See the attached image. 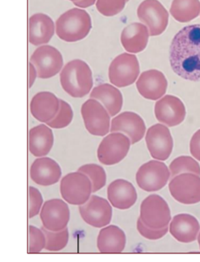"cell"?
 I'll use <instances>...</instances> for the list:
<instances>
[{"label": "cell", "mask_w": 200, "mask_h": 262, "mask_svg": "<svg viewBox=\"0 0 200 262\" xmlns=\"http://www.w3.org/2000/svg\"><path fill=\"white\" fill-rule=\"evenodd\" d=\"M169 59L179 76L200 81V24L185 27L176 34L170 46Z\"/></svg>", "instance_id": "obj_1"}, {"label": "cell", "mask_w": 200, "mask_h": 262, "mask_svg": "<svg viewBox=\"0 0 200 262\" xmlns=\"http://www.w3.org/2000/svg\"><path fill=\"white\" fill-rule=\"evenodd\" d=\"M61 86L74 98H82L93 87L92 72L85 61L75 59L65 66L60 74Z\"/></svg>", "instance_id": "obj_2"}, {"label": "cell", "mask_w": 200, "mask_h": 262, "mask_svg": "<svg viewBox=\"0 0 200 262\" xmlns=\"http://www.w3.org/2000/svg\"><path fill=\"white\" fill-rule=\"evenodd\" d=\"M91 29V20L88 12L73 8L61 15L56 22V33L61 39L76 42L84 39Z\"/></svg>", "instance_id": "obj_3"}, {"label": "cell", "mask_w": 200, "mask_h": 262, "mask_svg": "<svg viewBox=\"0 0 200 262\" xmlns=\"http://www.w3.org/2000/svg\"><path fill=\"white\" fill-rule=\"evenodd\" d=\"M61 196L71 205L81 206L91 197L92 184L86 174L78 171L70 172L61 181Z\"/></svg>", "instance_id": "obj_4"}, {"label": "cell", "mask_w": 200, "mask_h": 262, "mask_svg": "<svg viewBox=\"0 0 200 262\" xmlns=\"http://www.w3.org/2000/svg\"><path fill=\"white\" fill-rule=\"evenodd\" d=\"M139 218L144 225L151 229H164L168 227L171 221V210L162 197L152 194L142 201Z\"/></svg>", "instance_id": "obj_5"}, {"label": "cell", "mask_w": 200, "mask_h": 262, "mask_svg": "<svg viewBox=\"0 0 200 262\" xmlns=\"http://www.w3.org/2000/svg\"><path fill=\"white\" fill-rule=\"evenodd\" d=\"M171 172L163 162L153 160L144 163L136 174L137 185L142 190L153 192L161 190L169 182Z\"/></svg>", "instance_id": "obj_6"}, {"label": "cell", "mask_w": 200, "mask_h": 262, "mask_svg": "<svg viewBox=\"0 0 200 262\" xmlns=\"http://www.w3.org/2000/svg\"><path fill=\"white\" fill-rule=\"evenodd\" d=\"M131 140L121 132H112L102 140L97 148V158L103 165H114L120 163L129 152Z\"/></svg>", "instance_id": "obj_7"}, {"label": "cell", "mask_w": 200, "mask_h": 262, "mask_svg": "<svg viewBox=\"0 0 200 262\" xmlns=\"http://www.w3.org/2000/svg\"><path fill=\"white\" fill-rule=\"evenodd\" d=\"M140 73V66L135 55L124 53L112 61L109 68L110 82L119 88L133 84Z\"/></svg>", "instance_id": "obj_8"}, {"label": "cell", "mask_w": 200, "mask_h": 262, "mask_svg": "<svg viewBox=\"0 0 200 262\" xmlns=\"http://www.w3.org/2000/svg\"><path fill=\"white\" fill-rule=\"evenodd\" d=\"M137 15L152 37L161 35L169 23V12L158 0H144L138 6Z\"/></svg>", "instance_id": "obj_9"}, {"label": "cell", "mask_w": 200, "mask_h": 262, "mask_svg": "<svg viewBox=\"0 0 200 262\" xmlns=\"http://www.w3.org/2000/svg\"><path fill=\"white\" fill-rule=\"evenodd\" d=\"M171 196L181 204L192 205L200 202V176L183 173L172 178L169 184Z\"/></svg>", "instance_id": "obj_10"}, {"label": "cell", "mask_w": 200, "mask_h": 262, "mask_svg": "<svg viewBox=\"0 0 200 262\" xmlns=\"http://www.w3.org/2000/svg\"><path fill=\"white\" fill-rule=\"evenodd\" d=\"M81 112L85 126L91 135L104 136L110 131V115L97 100L85 102Z\"/></svg>", "instance_id": "obj_11"}, {"label": "cell", "mask_w": 200, "mask_h": 262, "mask_svg": "<svg viewBox=\"0 0 200 262\" xmlns=\"http://www.w3.org/2000/svg\"><path fill=\"white\" fill-rule=\"evenodd\" d=\"M145 140L153 159L161 161L169 159L173 149V140L166 125L157 123L149 127L146 132Z\"/></svg>", "instance_id": "obj_12"}, {"label": "cell", "mask_w": 200, "mask_h": 262, "mask_svg": "<svg viewBox=\"0 0 200 262\" xmlns=\"http://www.w3.org/2000/svg\"><path fill=\"white\" fill-rule=\"evenodd\" d=\"M31 62L37 70L38 77L43 79L57 75L63 65L61 53L50 46H43L36 50L31 57Z\"/></svg>", "instance_id": "obj_13"}, {"label": "cell", "mask_w": 200, "mask_h": 262, "mask_svg": "<svg viewBox=\"0 0 200 262\" xmlns=\"http://www.w3.org/2000/svg\"><path fill=\"white\" fill-rule=\"evenodd\" d=\"M83 220L95 228H102L109 225L112 217V208L107 200L91 195L89 199L79 207Z\"/></svg>", "instance_id": "obj_14"}, {"label": "cell", "mask_w": 200, "mask_h": 262, "mask_svg": "<svg viewBox=\"0 0 200 262\" xmlns=\"http://www.w3.org/2000/svg\"><path fill=\"white\" fill-rule=\"evenodd\" d=\"M42 225L52 231H61L67 227L70 219L68 205L62 200L52 199L45 202L40 214Z\"/></svg>", "instance_id": "obj_15"}, {"label": "cell", "mask_w": 200, "mask_h": 262, "mask_svg": "<svg viewBox=\"0 0 200 262\" xmlns=\"http://www.w3.org/2000/svg\"><path fill=\"white\" fill-rule=\"evenodd\" d=\"M155 117L159 122L169 127L177 126L184 121L186 110L179 98L166 95L155 103Z\"/></svg>", "instance_id": "obj_16"}, {"label": "cell", "mask_w": 200, "mask_h": 262, "mask_svg": "<svg viewBox=\"0 0 200 262\" xmlns=\"http://www.w3.org/2000/svg\"><path fill=\"white\" fill-rule=\"evenodd\" d=\"M111 132H121L131 140V144L137 143L143 138L146 125L141 117L134 112H126L112 119Z\"/></svg>", "instance_id": "obj_17"}, {"label": "cell", "mask_w": 200, "mask_h": 262, "mask_svg": "<svg viewBox=\"0 0 200 262\" xmlns=\"http://www.w3.org/2000/svg\"><path fill=\"white\" fill-rule=\"evenodd\" d=\"M168 82L162 72L150 70L142 72L137 82L138 93L144 99L156 101L167 91Z\"/></svg>", "instance_id": "obj_18"}, {"label": "cell", "mask_w": 200, "mask_h": 262, "mask_svg": "<svg viewBox=\"0 0 200 262\" xmlns=\"http://www.w3.org/2000/svg\"><path fill=\"white\" fill-rule=\"evenodd\" d=\"M62 172L60 166L54 160L41 157L33 162L30 169V176L36 184L48 186L57 184L60 180Z\"/></svg>", "instance_id": "obj_19"}, {"label": "cell", "mask_w": 200, "mask_h": 262, "mask_svg": "<svg viewBox=\"0 0 200 262\" xmlns=\"http://www.w3.org/2000/svg\"><path fill=\"white\" fill-rule=\"evenodd\" d=\"M108 200L119 210L131 208L137 200V192L131 182L119 179L112 182L107 189Z\"/></svg>", "instance_id": "obj_20"}, {"label": "cell", "mask_w": 200, "mask_h": 262, "mask_svg": "<svg viewBox=\"0 0 200 262\" xmlns=\"http://www.w3.org/2000/svg\"><path fill=\"white\" fill-rule=\"evenodd\" d=\"M199 231V221L189 214L176 215L169 225L171 235L179 242L184 244L195 242Z\"/></svg>", "instance_id": "obj_21"}, {"label": "cell", "mask_w": 200, "mask_h": 262, "mask_svg": "<svg viewBox=\"0 0 200 262\" xmlns=\"http://www.w3.org/2000/svg\"><path fill=\"white\" fill-rule=\"evenodd\" d=\"M60 107V101L53 93H38L33 98L31 112L34 118L42 123H47L56 116Z\"/></svg>", "instance_id": "obj_22"}, {"label": "cell", "mask_w": 200, "mask_h": 262, "mask_svg": "<svg viewBox=\"0 0 200 262\" xmlns=\"http://www.w3.org/2000/svg\"><path fill=\"white\" fill-rule=\"evenodd\" d=\"M150 33L147 27L141 23H132L123 30L121 42L128 52H142L147 46Z\"/></svg>", "instance_id": "obj_23"}, {"label": "cell", "mask_w": 200, "mask_h": 262, "mask_svg": "<svg viewBox=\"0 0 200 262\" xmlns=\"http://www.w3.org/2000/svg\"><path fill=\"white\" fill-rule=\"evenodd\" d=\"M54 32V23L47 15L38 13L30 18L29 42L33 46L48 43Z\"/></svg>", "instance_id": "obj_24"}, {"label": "cell", "mask_w": 200, "mask_h": 262, "mask_svg": "<svg viewBox=\"0 0 200 262\" xmlns=\"http://www.w3.org/2000/svg\"><path fill=\"white\" fill-rule=\"evenodd\" d=\"M127 244L124 232L118 227L110 225L99 231L97 246L102 253L122 252Z\"/></svg>", "instance_id": "obj_25"}, {"label": "cell", "mask_w": 200, "mask_h": 262, "mask_svg": "<svg viewBox=\"0 0 200 262\" xmlns=\"http://www.w3.org/2000/svg\"><path fill=\"white\" fill-rule=\"evenodd\" d=\"M54 144L53 132L46 125L40 124L29 131V150L36 157H45Z\"/></svg>", "instance_id": "obj_26"}, {"label": "cell", "mask_w": 200, "mask_h": 262, "mask_svg": "<svg viewBox=\"0 0 200 262\" xmlns=\"http://www.w3.org/2000/svg\"><path fill=\"white\" fill-rule=\"evenodd\" d=\"M91 99L101 102L110 116H115L122 110L123 97L118 89L109 84H100L93 89Z\"/></svg>", "instance_id": "obj_27"}, {"label": "cell", "mask_w": 200, "mask_h": 262, "mask_svg": "<svg viewBox=\"0 0 200 262\" xmlns=\"http://www.w3.org/2000/svg\"><path fill=\"white\" fill-rule=\"evenodd\" d=\"M170 13L178 22H190L200 14V2L199 0H173Z\"/></svg>", "instance_id": "obj_28"}, {"label": "cell", "mask_w": 200, "mask_h": 262, "mask_svg": "<svg viewBox=\"0 0 200 262\" xmlns=\"http://www.w3.org/2000/svg\"><path fill=\"white\" fill-rule=\"evenodd\" d=\"M171 178L183 173H193L200 176V165L193 158L181 156L174 159L169 167Z\"/></svg>", "instance_id": "obj_29"}, {"label": "cell", "mask_w": 200, "mask_h": 262, "mask_svg": "<svg viewBox=\"0 0 200 262\" xmlns=\"http://www.w3.org/2000/svg\"><path fill=\"white\" fill-rule=\"evenodd\" d=\"M41 230L46 236V250L50 251H60L65 248L69 242L68 228L59 231H52L42 227Z\"/></svg>", "instance_id": "obj_30"}, {"label": "cell", "mask_w": 200, "mask_h": 262, "mask_svg": "<svg viewBox=\"0 0 200 262\" xmlns=\"http://www.w3.org/2000/svg\"><path fill=\"white\" fill-rule=\"evenodd\" d=\"M78 171L86 174L92 184V191L96 192L105 186L106 174L105 170L97 164H87L79 168Z\"/></svg>", "instance_id": "obj_31"}, {"label": "cell", "mask_w": 200, "mask_h": 262, "mask_svg": "<svg viewBox=\"0 0 200 262\" xmlns=\"http://www.w3.org/2000/svg\"><path fill=\"white\" fill-rule=\"evenodd\" d=\"M60 107L56 116L46 123L48 126L54 129H62L68 126L73 119V112L71 106L67 102L59 99Z\"/></svg>", "instance_id": "obj_32"}, {"label": "cell", "mask_w": 200, "mask_h": 262, "mask_svg": "<svg viewBox=\"0 0 200 262\" xmlns=\"http://www.w3.org/2000/svg\"><path fill=\"white\" fill-rule=\"evenodd\" d=\"M46 246V236L41 229L29 226V253H39Z\"/></svg>", "instance_id": "obj_33"}, {"label": "cell", "mask_w": 200, "mask_h": 262, "mask_svg": "<svg viewBox=\"0 0 200 262\" xmlns=\"http://www.w3.org/2000/svg\"><path fill=\"white\" fill-rule=\"evenodd\" d=\"M127 0H97L96 8L102 15L113 16L124 9Z\"/></svg>", "instance_id": "obj_34"}, {"label": "cell", "mask_w": 200, "mask_h": 262, "mask_svg": "<svg viewBox=\"0 0 200 262\" xmlns=\"http://www.w3.org/2000/svg\"><path fill=\"white\" fill-rule=\"evenodd\" d=\"M42 196L40 191L35 187H29V218H33L39 213L42 207Z\"/></svg>", "instance_id": "obj_35"}, {"label": "cell", "mask_w": 200, "mask_h": 262, "mask_svg": "<svg viewBox=\"0 0 200 262\" xmlns=\"http://www.w3.org/2000/svg\"><path fill=\"white\" fill-rule=\"evenodd\" d=\"M137 230L143 237L149 240H157L163 238L168 233V227L161 229H153L142 222L140 218L137 221Z\"/></svg>", "instance_id": "obj_36"}, {"label": "cell", "mask_w": 200, "mask_h": 262, "mask_svg": "<svg viewBox=\"0 0 200 262\" xmlns=\"http://www.w3.org/2000/svg\"><path fill=\"white\" fill-rule=\"evenodd\" d=\"M191 155L200 161V129L193 134L189 144Z\"/></svg>", "instance_id": "obj_37"}, {"label": "cell", "mask_w": 200, "mask_h": 262, "mask_svg": "<svg viewBox=\"0 0 200 262\" xmlns=\"http://www.w3.org/2000/svg\"><path fill=\"white\" fill-rule=\"evenodd\" d=\"M29 87L31 88L37 76V70L31 62L29 63Z\"/></svg>", "instance_id": "obj_38"}, {"label": "cell", "mask_w": 200, "mask_h": 262, "mask_svg": "<svg viewBox=\"0 0 200 262\" xmlns=\"http://www.w3.org/2000/svg\"><path fill=\"white\" fill-rule=\"evenodd\" d=\"M96 0H78V1L73 2V4L78 7L86 8L93 6Z\"/></svg>", "instance_id": "obj_39"}, {"label": "cell", "mask_w": 200, "mask_h": 262, "mask_svg": "<svg viewBox=\"0 0 200 262\" xmlns=\"http://www.w3.org/2000/svg\"><path fill=\"white\" fill-rule=\"evenodd\" d=\"M197 242H198V244H199V249H200V231L198 234V236H197Z\"/></svg>", "instance_id": "obj_40"}, {"label": "cell", "mask_w": 200, "mask_h": 262, "mask_svg": "<svg viewBox=\"0 0 200 262\" xmlns=\"http://www.w3.org/2000/svg\"><path fill=\"white\" fill-rule=\"evenodd\" d=\"M70 1H72V2H76V1H78V0H70Z\"/></svg>", "instance_id": "obj_41"}, {"label": "cell", "mask_w": 200, "mask_h": 262, "mask_svg": "<svg viewBox=\"0 0 200 262\" xmlns=\"http://www.w3.org/2000/svg\"><path fill=\"white\" fill-rule=\"evenodd\" d=\"M129 0H127V2H129Z\"/></svg>", "instance_id": "obj_42"}]
</instances>
